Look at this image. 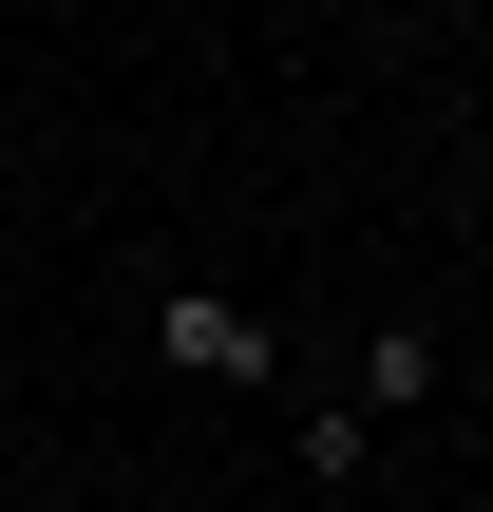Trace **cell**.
Segmentation results:
<instances>
[{"label": "cell", "mask_w": 493, "mask_h": 512, "mask_svg": "<svg viewBox=\"0 0 493 512\" xmlns=\"http://www.w3.org/2000/svg\"><path fill=\"white\" fill-rule=\"evenodd\" d=\"M342 418L380 437V418H437V323H361V361H342Z\"/></svg>", "instance_id": "2"}, {"label": "cell", "mask_w": 493, "mask_h": 512, "mask_svg": "<svg viewBox=\"0 0 493 512\" xmlns=\"http://www.w3.org/2000/svg\"><path fill=\"white\" fill-rule=\"evenodd\" d=\"M285 456H304V475H323V494H361V475H380V437H361V418H342V399H304V437H285Z\"/></svg>", "instance_id": "3"}, {"label": "cell", "mask_w": 493, "mask_h": 512, "mask_svg": "<svg viewBox=\"0 0 493 512\" xmlns=\"http://www.w3.org/2000/svg\"><path fill=\"white\" fill-rule=\"evenodd\" d=\"M152 361L171 380H285V323L266 304H209V285H152Z\"/></svg>", "instance_id": "1"}]
</instances>
